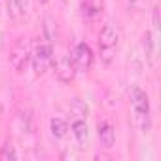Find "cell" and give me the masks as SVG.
Returning <instances> with one entry per match:
<instances>
[{"mask_svg":"<svg viewBox=\"0 0 161 161\" xmlns=\"http://www.w3.org/2000/svg\"><path fill=\"white\" fill-rule=\"evenodd\" d=\"M152 19H153V29L157 31L159 29V10L153 8V14H152Z\"/></svg>","mask_w":161,"mask_h":161,"instance_id":"9a60e30c","label":"cell"},{"mask_svg":"<svg viewBox=\"0 0 161 161\" xmlns=\"http://www.w3.org/2000/svg\"><path fill=\"white\" fill-rule=\"evenodd\" d=\"M70 129H72V135H74V138H76L80 144H86V142H87V138H89V129H87V123H86V119H80V118H76V119L72 121Z\"/></svg>","mask_w":161,"mask_h":161,"instance_id":"ba28073f","label":"cell"},{"mask_svg":"<svg viewBox=\"0 0 161 161\" xmlns=\"http://www.w3.org/2000/svg\"><path fill=\"white\" fill-rule=\"evenodd\" d=\"M119 46V31L112 23L104 25L99 34V51H101V61L104 64H110L116 59V49Z\"/></svg>","mask_w":161,"mask_h":161,"instance_id":"7a4b0ae2","label":"cell"},{"mask_svg":"<svg viewBox=\"0 0 161 161\" xmlns=\"http://www.w3.org/2000/svg\"><path fill=\"white\" fill-rule=\"evenodd\" d=\"M42 31H44L46 42L53 46V44L57 42V21H55L51 15H46V17H44V27H42Z\"/></svg>","mask_w":161,"mask_h":161,"instance_id":"30bf717a","label":"cell"},{"mask_svg":"<svg viewBox=\"0 0 161 161\" xmlns=\"http://www.w3.org/2000/svg\"><path fill=\"white\" fill-rule=\"evenodd\" d=\"M29 2L27 0H8V14L12 19H23L27 15Z\"/></svg>","mask_w":161,"mask_h":161,"instance_id":"9c48e42d","label":"cell"},{"mask_svg":"<svg viewBox=\"0 0 161 161\" xmlns=\"http://www.w3.org/2000/svg\"><path fill=\"white\" fill-rule=\"evenodd\" d=\"M129 99H131V106H133V112H135L140 131L144 135H148L152 129V119H150V99H148L146 91H142L138 86H133L129 89Z\"/></svg>","mask_w":161,"mask_h":161,"instance_id":"6da1fadb","label":"cell"},{"mask_svg":"<svg viewBox=\"0 0 161 161\" xmlns=\"http://www.w3.org/2000/svg\"><path fill=\"white\" fill-rule=\"evenodd\" d=\"M70 59L76 66V72H87L93 64V51L86 42H80V44L74 46Z\"/></svg>","mask_w":161,"mask_h":161,"instance_id":"5b68a950","label":"cell"},{"mask_svg":"<svg viewBox=\"0 0 161 161\" xmlns=\"http://www.w3.org/2000/svg\"><path fill=\"white\" fill-rule=\"evenodd\" d=\"M55 76L61 80L63 84H70L72 80H74V76H76V66H74V63H72L70 57L61 55V57L55 61Z\"/></svg>","mask_w":161,"mask_h":161,"instance_id":"8992f818","label":"cell"},{"mask_svg":"<svg viewBox=\"0 0 161 161\" xmlns=\"http://www.w3.org/2000/svg\"><path fill=\"white\" fill-rule=\"evenodd\" d=\"M49 131H51V136L53 138H64L66 133H68V123L63 118H51Z\"/></svg>","mask_w":161,"mask_h":161,"instance_id":"8fae6325","label":"cell"},{"mask_svg":"<svg viewBox=\"0 0 161 161\" xmlns=\"http://www.w3.org/2000/svg\"><path fill=\"white\" fill-rule=\"evenodd\" d=\"M99 140H101V146L106 150H110L116 144V131H114L112 123H108V121L99 123Z\"/></svg>","mask_w":161,"mask_h":161,"instance_id":"52a82bcc","label":"cell"},{"mask_svg":"<svg viewBox=\"0 0 161 161\" xmlns=\"http://www.w3.org/2000/svg\"><path fill=\"white\" fill-rule=\"evenodd\" d=\"M61 4H68V0H61Z\"/></svg>","mask_w":161,"mask_h":161,"instance_id":"e0dca14e","label":"cell"},{"mask_svg":"<svg viewBox=\"0 0 161 161\" xmlns=\"http://www.w3.org/2000/svg\"><path fill=\"white\" fill-rule=\"evenodd\" d=\"M70 112H72V116H76L80 119H86L89 116V106L82 99H72L70 101Z\"/></svg>","mask_w":161,"mask_h":161,"instance_id":"7c38bea8","label":"cell"},{"mask_svg":"<svg viewBox=\"0 0 161 161\" xmlns=\"http://www.w3.org/2000/svg\"><path fill=\"white\" fill-rule=\"evenodd\" d=\"M31 63H32V70L36 76H44L47 72V68L53 63V46L47 42H40L36 44L34 51L31 53Z\"/></svg>","mask_w":161,"mask_h":161,"instance_id":"3957f363","label":"cell"},{"mask_svg":"<svg viewBox=\"0 0 161 161\" xmlns=\"http://www.w3.org/2000/svg\"><path fill=\"white\" fill-rule=\"evenodd\" d=\"M29 63H31V51H29V46H27L25 40L19 38V40L14 44V47L10 49V64H12V68H14L17 74H23V72L27 70Z\"/></svg>","mask_w":161,"mask_h":161,"instance_id":"277c9868","label":"cell"},{"mask_svg":"<svg viewBox=\"0 0 161 161\" xmlns=\"http://www.w3.org/2000/svg\"><path fill=\"white\" fill-rule=\"evenodd\" d=\"M142 46H144V53H146V57L152 59V55H153V38H152V32H146V34H144V42H142Z\"/></svg>","mask_w":161,"mask_h":161,"instance_id":"4fadbf2b","label":"cell"},{"mask_svg":"<svg viewBox=\"0 0 161 161\" xmlns=\"http://www.w3.org/2000/svg\"><path fill=\"white\" fill-rule=\"evenodd\" d=\"M0 159H17V152L14 146H4L0 152Z\"/></svg>","mask_w":161,"mask_h":161,"instance_id":"5bb4252c","label":"cell"},{"mask_svg":"<svg viewBox=\"0 0 161 161\" xmlns=\"http://www.w3.org/2000/svg\"><path fill=\"white\" fill-rule=\"evenodd\" d=\"M136 2H138V0H129V4H133V6H135Z\"/></svg>","mask_w":161,"mask_h":161,"instance_id":"2e32d148","label":"cell"}]
</instances>
